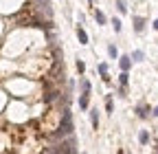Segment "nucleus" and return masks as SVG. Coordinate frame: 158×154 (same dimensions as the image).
<instances>
[{"instance_id": "bb28decb", "label": "nucleus", "mask_w": 158, "mask_h": 154, "mask_svg": "<svg viewBox=\"0 0 158 154\" xmlns=\"http://www.w3.org/2000/svg\"><path fill=\"white\" fill-rule=\"evenodd\" d=\"M118 154H123V152H118Z\"/></svg>"}, {"instance_id": "412c9836", "label": "nucleus", "mask_w": 158, "mask_h": 154, "mask_svg": "<svg viewBox=\"0 0 158 154\" xmlns=\"http://www.w3.org/2000/svg\"><path fill=\"white\" fill-rule=\"evenodd\" d=\"M118 97H121V99L127 97V86H118Z\"/></svg>"}, {"instance_id": "9b49d317", "label": "nucleus", "mask_w": 158, "mask_h": 154, "mask_svg": "<svg viewBox=\"0 0 158 154\" xmlns=\"http://www.w3.org/2000/svg\"><path fill=\"white\" fill-rule=\"evenodd\" d=\"M79 108H81L84 112L90 108V95H79Z\"/></svg>"}, {"instance_id": "423d86ee", "label": "nucleus", "mask_w": 158, "mask_h": 154, "mask_svg": "<svg viewBox=\"0 0 158 154\" xmlns=\"http://www.w3.org/2000/svg\"><path fill=\"white\" fill-rule=\"evenodd\" d=\"M132 57L130 55H121L118 57V68H121V73H130V68H132Z\"/></svg>"}, {"instance_id": "4be33fe9", "label": "nucleus", "mask_w": 158, "mask_h": 154, "mask_svg": "<svg viewBox=\"0 0 158 154\" xmlns=\"http://www.w3.org/2000/svg\"><path fill=\"white\" fill-rule=\"evenodd\" d=\"M77 71H79V75H84V73H86V64H84L81 60H77Z\"/></svg>"}, {"instance_id": "a878e982", "label": "nucleus", "mask_w": 158, "mask_h": 154, "mask_svg": "<svg viewBox=\"0 0 158 154\" xmlns=\"http://www.w3.org/2000/svg\"><path fill=\"white\" fill-rule=\"evenodd\" d=\"M154 154H158V150H154Z\"/></svg>"}, {"instance_id": "5701e85b", "label": "nucleus", "mask_w": 158, "mask_h": 154, "mask_svg": "<svg viewBox=\"0 0 158 154\" xmlns=\"http://www.w3.org/2000/svg\"><path fill=\"white\" fill-rule=\"evenodd\" d=\"M152 117H158V106H154V108H152Z\"/></svg>"}, {"instance_id": "f3484780", "label": "nucleus", "mask_w": 158, "mask_h": 154, "mask_svg": "<svg viewBox=\"0 0 158 154\" xmlns=\"http://www.w3.org/2000/svg\"><path fill=\"white\" fill-rule=\"evenodd\" d=\"M108 55H110V60H118V51L114 44H108Z\"/></svg>"}, {"instance_id": "f03ea898", "label": "nucleus", "mask_w": 158, "mask_h": 154, "mask_svg": "<svg viewBox=\"0 0 158 154\" xmlns=\"http://www.w3.org/2000/svg\"><path fill=\"white\" fill-rule=\"evenodd\" d=\"M57 150H59V154H79V150H77V137L70 134V137L62 139L57 143Z\"/></svg>"}, {"instance_id": "cd10ccee", "label": "nucleus", "mask_w": 158, "mask_h": 154, "mask_svg": "<svg viewBox=\"0 0 158 154\" xmlns=\"http://www.w3.org/2000/svg\"><path fill=\"white\" fill-rule=\"evenodd\" d=\"M84 154H86V152H84Z\"/></svg>"}, {"instance_id": "393cba45", "label": "nucleus", "mask_w": 158, "mask_h": 154, "mask_svg": "<svg viewBox=\"0 0 158 154\" xmlns=\"http://www.w3.org/2000/svg\"><path fill=\"white\" fill-rule=\"evenodd\" d=\"M88 2H90V5H92V2H94V0H88Z\"/></svg>"}, {"instance_id": "f257e3e1", "label": "nucleus", "mask_w": 158, "mask_h": 154, "mask_svg": "<svg viewBox=\"0 0 158 154\" xmlns=\"http://www.w3.org/2000/svg\"><path fill=\"white\" fill-rule=\"evenodd\" d=\"M48 79L53 82V84H64L68 77H66V66H64V62H53V66H51V71H48Z\"/></svg>"}, {"instance_id": "ddd939ff", "label": "nucleus", "mask_w": 158, "mask_h": 154, "mask_svg": "<svg viewBox=\"0 0 158 154\" xmlns=\"http://www.w3.org/2000/svg\"><path fill=\"white\" fill-rule=\"evenodd\" d=\"M138 143H141V145H147V143H149V132H147V130H141V132H138Z\"/></svg>"}, {"instance_id": "a211bd4d", "label": "nucleus", "mask_w": 158, "mask_h": 154, "mask_svg": "<svg viewBox=\"0 0 158 154\" xmlns=\"http://www.w3.org/2000/svg\"><path fill=\"white\" fill-rule=\"evenodd\" d=\"M110 24H112V29H114L116 33H121L123 24H121V20H118V18H112V20H110Z\"/></svg>"}, {"instance_id": "6e6552de", "label": "nucleus", "mask_w": 158, "mask_h": 154, "mask_svg": "<svg viewBox=\"0 0 158 154\" xmlns=\"http://www.w3.org/2000/svg\"><path fill=\"white\" fill-rule=\"evenodd\" d=\"M90 90H92L90 82L86 79V77H81V79H79V95H90Z\"/></svg>"}, {"instance_id": "20e7f679", "label": "nucleus", "mask_w": 158, "mask_h": 154, "mask_svg": "<svg viewBox=\"0 0 158 154\" xmlns=\"http://www.w3.org/2000/svg\"><path fill=\"white\" fill-rule=\"evenodd\" d=\"M59 97H62V90H59L57 86H51V88L44 92V101H46V104H57Z\"/></svg>"}, {"instance_id": "2eb2a0df", "label": "nucleus", "mask_w": 158, "mask_h": 154, "mask_svg": "<svg viewBox=\"0 0 158 154\" xmlns=\"http://www.w3.org/2000/svg\"><path fill=\"white\" fill-rule=\"evenodd\" d=\"M77 37H79V42H81L84 46L88 44V33H86V31H84L81 27H79V29H77Z\"/></svg>"}, {"instance_id": "7ed1b4c3", "label": "nucleus", "mask_w": 158, "mask_h": 154, "mask_svg": "<svg viewBox=\"0 0 158 154\" xmlns=\"http://www.w3.org/2000/svg\"><path fill=\"white\" fill-rule=\"evenodd\" d=\"M37 11L42 18H53V7H51V0H35Z\"/></svg>"}, {"instance_id": "0eeeda50", "label": "nucleus", "mask_w": 158, "mask_h": 154, "mask_svg": "<svg viewBox=\"0 0 158 154\" xmlns=\"http://www.w3.org/2000/svg\"><path fill=\"white\" fill-rule=\"evenodd\" d=\"M132 24H134V31H136V33H143V31H145V18L134 15V18H132Z\"/></svg>"}, {"instance_id": "f8f14e48", "label": "nucleus", "mask_w": 158, "mask_h": 154, "mask_svg": "<svg viewBox=\"0 0 158 154\" xmlns=\"http://www.w3.org/2000/svg\"><path fill=\"white\" fill-rule=\"evenodd\" d=\"M99 108H90V121H92V128H99Z\"/></svg>"}, {"instance_id": "6ab92c4d", "label": "nucleus", "mask_w": 158, "mask_h": 154, "mask_svg": "<svg viewBox=\"0 0 158 154\" xmlns=\"http://www.w3.org/2000/svg\"><path fill=\"white\" fill-rule=\"evenodd\" d=\"M127 82H130V75H127V73H121V75H118V84H121V86H127Z\"/></svg>"}, {"instance_id": "dca6fc26", "label": "nucleus", "mask_w": 158, "mask_h": 154, "mask_svg": "<svg viewBox=\"0 0 158 154\" xmlns=\"http://www.w3.org/2000/svg\"><path fill=\"white\" fill-rule=\"evenodd\" d=\"M94 18H97V22L101 24V27H103V24L108 22V18H106V13H103V11H99V9L94 11Z\"/></svg>"}, {"instance_id": "1a4fd4ad", "label": "nucleus", "mask_w": 158, "mask_h": 154, "mask_svg": "<svg viewBox=\"0 0 158 154\" xmlns=\"http://www.w3.org/2000/svg\"><path fill=\"white\" fill-rule=\"evenodd\" d=\"M97 71H99V75H101V79L103 82H110V75H108V62H101L97 66Z\"/></svg>"}, {"instance_id": "39448f33", "label": "nucleus", "mask_w": 158, "mask_h": 154, "mask_svg": "<svg viewBox=\"0 0 158 154\" xmlns=\"http://www.w3.org/2000/svg\"><path fill=\"white\" fill-rule=\"evenodd\" d=\"M136 117H138V119H149V117H152V108H149L147 104H138V106H136Z\"/></svg>"}, {"instance_id": "b1692460", "label": "nucleus", "mask_w": 158, "mask_h": 154, "mask_svg": "<svg viewBox=\"0 0 158 154\" xmlns=\"http://www.w3.org/2000/svg\"><path fill=\"white\" fill-rule=\"evenodd\" d=\"M154 29H156V31H158V20H154Z\"/></svg>"}, {"instance_id": "9d476101", "label": "nucleus", "mask_w": 158, "mask_h": 154, "mask_svg": "<svg viewBox=\"0 0 158 154\" xmlns=\"http://www.w3.org/2000/svg\"><path fill=\"white\" fill-rule=\"evenodd\" d=\"M130 57H132V62H134V64H138V62H145V53H143L141 49L132 51V55H130Z\"/></svg>"}, {"instance_id": "aec40b11", "label": "nucleus", "mask_w": 158, "mask_h": 154, "mask_svg": "<svg viewBox=\"0 0 158 154\" xmlns=\"http://www.w3.org/2000/svg\"><path fill=\"white\" fill-rule=\"evenodd\" d=\"M116 9H118V13H125L127 11V7H125L123 0H116Z\"/></svg>"}, {"instance_id": "4468645a", "label": "nucleus", "mask_w": 158, "mask_h": 154, "mask_svg": "<svg viewBox=\"0 0 158 154\" xmlns=\"http://www.w3.org/2000/svg\"><path fill=\"white\" fill-rule=\"evenodd\" d=\"M106 112L108 114L114 112V99H112V95H106Z\"/></svg>"}]
</instances>
